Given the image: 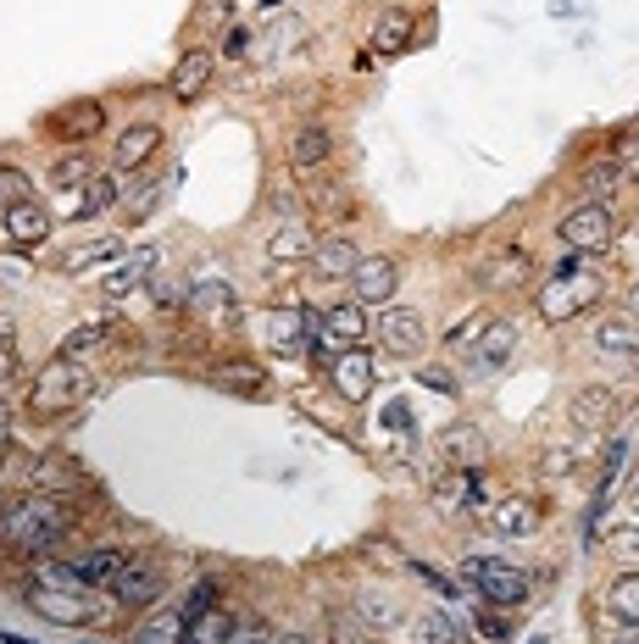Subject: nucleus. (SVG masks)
I'll use <instances>...</instances> for the list:
<instances>
[{
	"label": "nucleus",
	"mask_w": 639,
	"mask_h": 644,
	"mask_svg": "<svg viewBox=\"0 0 639 644\" xmlns=\"http://www.w3.org/2000/svg\"><path fill=\"white\" fill-rule=\"evenodd\" d=\"M73 528V506L62 500V495H29V500H18L12 511H7V522H0V539H7L12 550H29V555H40V550H56V539Z\"/></svg>",
	"instance_id": "1"
},
{
	"label": "nucleus",
	"mask_w": 639,
	"mask_h": 644,
	"mask_svg": "<svg viewBox=\"0 0 639 644\" xmlns=\"http://www.w3.org/2000/svg\"><path fill=\"white\" fill-rule=\"evenodd\" d=\"M90 389H95V373L79 367V362H68V356H56V362L34 378V389H29V412H34V417H56V412L79 406Z\"/></svg>",
	"instance_id": "2"
},
{
	"label": "nucleus",
	"mask_w": 639,
	"mask_h": 644,
	"mask_svg": "<svg viewBox=\"0 0 639 644\" xmlns=\"http://www.w3.org/2000/svg\"><path fill=\"white\" fill-rule=\"evenodd\" d=\"M589 300H600V278L584 272L578 261H561V267L545 278V289H539V311H545V322H567V316L589 311Z\"/></svg>",
	"instance_id": "3"
},
{
	"label": "nucleus",
	"mask_w": 639,
	"mask_h": 644,
	"mask_svg": "<svg viewBox=\"0 0 639 644\" xmlns=\"http://www.w3.org/2000/svg\"><path fill=\"white\" fill-rule=\"evenodd\" d=\"M462 578H467L489 605H501V611H512V605H523V600L534 594V578H528L523 567L489 561V555H467V561H462Z\"/></svg>",
	"instance_id": "4"
},
{
	"label": "nucleus",
	"mask_w": 639,
	"mask_h": 644,
	"mask_svg": "<svg viewBox=\"0 0 639 644\" xmlns=\"http://www.w3.org/2000/svg\"><path fill=\"white\" fill-rule=\"evenodd\" d=\"M556 233H561V245H567V250H578V256H589V250H606V245H611V211H606L600 200H589V206L567 211Z\"/></svg>",
	"instance_id": "5"
},
{
	"label": "nucleus",
	"mask_w": 639,
	"mask_h": 644,
	"mask_svg": "<svg viewBox=\"0 0 639 644\" xmlns=\"http://www.w3.org/2000/svg\"><path fill=\"white\" fill-rule=\"evenodd\" d=\"M29 605L40 616H51V622H68V627H84V622L101 616V605L90 600V589H45V583H34L29 589Z\"/></svg>",
	"instance_id": "6"
},
{
	"label": "nucleus",
	"mask_w": 639,
	"mask_h": 644,
	"mask_svg": "<svg viewBox=\"0 0 639 644\" xmlns=\"http://www.w3.org/2000/svg\"><path fill=\"white\" fill-rule=\"evenodd\" d=\"M189 316L206 322V329H234V322H239V294L223 278H200L189 289Z\"/></svg>",
	"instance_id": "7"
},
{
	"label": "nucleus",
	"mask_w": 639,
	"mask_h": 644,
	"mask_svg": "<svg viewBox=\"0 0 639 644\" xmlns=\"http://www.w3.org/2000/svg\"><path fill=\"white\" fill-rule=\"evenodd\" d=\"M112 589H117V605H123V611H145V605H156V600L167 594L162 561H145V555H140V561H128V567H123V578H117Z\"/></svg>",
	"instance_id": "8"
},
{
	"label": "nucleus",
	"mask_w": 639,
	"mask_h": 644,
	"mask_svg": "<svg viewBox=\"0 0 639 644\" xmlns=\"http://www.w3.org/2000/svg\"><path fill=\"white\" fill-rule=\"evenodd\" d=\"M395 261L390 256H362L357 272H351V289H357V305H384L395 294Z\"/></svg>",
	"instance_id": "9"
},
{
	"label": "nucleus",
	"mask_w": 639,
	"mask_h": 644,
	"mask_svg": "<svg viewBox=\"0 0 639 644\" xmlns=\"http://www.w3.org/2000/svg\"><path fill=\"white\" fill-rule=\"evenodd\" d=\"M329 373H334V389H340L351 406H362V401L373 395V378H379V373H373V356H368V351H357V345H351V351H340Z\"/></svg>",
	"instance_id": "10"
},
{
	"label": "nucleus",
	"mask_w": 639,
	"mask_h": 644,
	"mask_svg": "<svg viewBox=\"0 0 639 644\" xmlns=\"http://www.w3.org/2000/svg\"><path fill=\"white\" fill-rule=\"evenodd\" d=\"M156 150H162V128H156V123H134V128H123V139L112 145V173H140Z\"/></svg>",
	"instance_id": "11"
},
{
	"label": "nucleus",
	"mask_w": 639,
	"mask_h": 644,
	"mask_svg": "<svg viewBox=\"0 0 639 644\" xmlns=\"http://www.w3.org/2000/svg\"><path fill=\"white\" fill-rule=\"evenodd\" d=\"M423 340H429V329H423V316H418V311H384V316H379V345H384V351H395V356H418Z\"/></svg>",
	"instance_id": "12"
},
{
	"label": "nucleus",
	"mask_w": 639,
	"mask_h": 644,
	"mask_svg": "<svg viewBox=\"0 0 639 644\" xmlns=\"http://www.w3.org/2000/svg\"><path fill=\"white\" fill-rule=\"evenodd\" d=\"M0 228H7V239H12L18 250H40L45 233H51V211H45L40 200H23V206H12L7 217H0Z\"/></svg>",
	"instance_id": "13"
},
{
	"label": "nucleus",
	"mask_w": 639,
	"mask_h": 644,
	"mask_svg": "<svg viewBox=\"0 0 639 644\" xmlns=\"http://www.w3.org/2000/svg\"><path fill=\"white\" fill-rule=\"evenodd\" d=\"M329 156H334L329 128H300V134L289 139V173H300V178H311L317 167H329Z\"/></svg>",
	"instance_id": "14"
},
{
	"label": "nucleus",
	"mask_w": 639,
	"mask_h": 644,
	"mask_svg": "<svg viewBox=\"0 0 639 644\" xmlns=\"http://www.w3.org/2000/svg\"><path fill=\"white\" fill-rule=\"evenodd\" d=\"M440 456L451 461V467H478L484 456H489V439L473 428V423H456V428H445V439H440Z\"/></svg>",
	"instance_id": "15"
},
{
	"label": "nucleus",
	"mask_w": 639,
	"mask_h": 644,
	"mask_svg": "<svg viewBox=\"0 0 639 644\" xmlns=\"http://www.w3.org/2000/svg\"><path fill=\"white\" fill-rule=\"evenodd\" d=\"M73 567H79V578H84L90 589H112V583L123 578L128 555H123V550H112V544H95V550H84Z\"/></svg>",
	"instance_id": "16"
},
{
	"label": "nucleus",
	"mask_w": 639,
	"mask_h": 644,
	"mask_svg": "<svg viewBox=\"0 0 639 644\" xmlns=\"http://www.w3.org/2000/svg\"><path fill=\"white\" fill-rule=\"evenodd\" d=\"M489 522H495L506 539H523V533L539 528V506H534L528 495H506L501 506H489Z\"/></svg>",
	"instance_id": "17"
},
{
	"label": "nucleus",
	"mask_w": 639,
	"mask_h": 644,
	"mask_svg": "<svg viewBox=\"0 0 639 644\" xmlns=\"http://www.w3.org/2000/svg\"><path fill=\"white\" fill-rule=\"evenodd\" d=\"M357 261H362V256H357V245H351V239H340V233H334V239H323V245L311 250V267L323 272L329 283L351 278V272H357Z\"/></svg>",
	"instance_id": "18"
},
{
	"label": "nucleus",
	"mask_w": 639,
	"mask_h": 644,
	"mask_svg": "<svg viewBox=\"0 0 639 644\" xmlns=\"http://www.w3.org/2000/svg\"><path fill=\"white\" fill-rule=\"evenodd\" d=\"M206 84H212V56H206V51H189V56L173 67V79H167V95H173V101H195Z\"/></svg>",
	"instance_id": "19"
},
{
	"label": "nucleus",
	"mask_w": 639,
	"mask_h": 644,
	"mask_svg": "<svg viewBox=\"0 0 639 644\" xmlns=\"http://www.w3.org/2000/svg\"><path fill=\"white\" fill-rule=\"evenodd\" d=\"M184 633H189V616H184V611H151V616L134 627L128 644H184Z\"/></svg>",
	"instance_id": "20"
},
{
	"label": "nucleus",
	"mask_w": 639,
	"mask_h": 644,
	"mask_svg": "<svg viewBox=\"0 0 639 644\" xmlns=\"http://www.w3.org/2000/svg\"><path fill=\"white\" fill-rule=\"evenodd\" d=\"M317 316H323L329 340H340V345H357V340L368 334V305H357V300H346V305H329V311H317Z\"/></svg>",
	"instance_id": "21"
},
{
	"label": "nucleus",
	"mask_w": 639,
	"mask_h": 644,
	"mask_svg": "<svg viewBox=\"0 0 639 644\" xmlns=\"http://www.w3.org/2000/svg\"><path fill=\"white\" fill-rule=\"evenodd\" d=\"M512 345H517V329H512V322H489V329H484V340H478V351H473V367H478V373H495V367H506Z\"/></svg>",
	"instance_id": "22"
},
{
	"label": "nucleus",
	"mask_w": 639,
	"mask_h": 644,
	"mask_svg": "<svg viewBox=\"0 0 639 644\" xmlns=\"http://www.w3.org/2000/svg\"><path fill=\"white\" fill-rule=\"evenodd\" d=\"M261 340H267L272 351H300L306 316H300V311H267V316H261Z\"/></svg>",
	"instance_id": "23"
},
{
	"label": "nucleus",
	"mask_w": 639,
	"mask_h": 644,
	"mask_svg": "<svg viewBox=\"0 0 639 644\" xmlns=\"http://www.w3.org/2000/svg\"><path fill=\"white\" fill-rule=\"evenodd\" d=\"M217 389H228V395H261L267 389V373L261 367H250V362H228V367H212L206 373Z\"/></svg>",
	"instance_id": "24"
},
{
	"label": "nucleus",
	"mask_w": 639,
	"mask_h": 644,
	"mask_svg": "<svg viewBox=\"0 0 639 644\" xmlns=\"http://www.w3.org/2000/svg\"><path fill=\"white\" fill-rule=\"evenodd\" d=\"M606 611H611L617 622L639 627V572H622V578H611V589H606Z\"/></svg>",
	"instance_id": "25"
},
{
	"label": "nucleus",
	"mask_w": 639,
	"mask_h": 644,
	"mask_svg": "<svg viewBox=\"0 0 639 644\" xmlns=\"http://www.w3.org/2000/svg\"><path fill=\"white\" fill-rule=\"evenodd\" d=\"M412 45V12H384L379 34H373V56H401Z\"/></svg>",
	"instance_id": "26"
},
{
	"label": "nucleus",
	"mask_w": 639,
	"mask_h": 644,
	"mask_svg": "<svg viewBox=\"0 0 639 644\" xmlns=\"http://www.w3.org/2000/svg\"><path fill=\"white\" fill-rule=\"evenodd\" d=\"M317 245H311V233H306V222H284L272 239H267V256L272 261H300V256H311Z\"/></svg>",
	"instance_id": "27"
},
{
	"label": "nucleus",
	"mask_w": 639,
	"mask_h": 644,
	"mask_svg": "<svg viewBox=\"0 0 639 644\" xmlns=\"http://www.w3.org/2000/svg\"><path fill=\"white\" fill-rule=\"evenodd\" d=\"M123 256V239H95V245H79V250H68L62 256V272H90V267H101V261H117Z\"/></svg>",
	"instance_id": "28"
},
{
	"label": "nucleus",
	"mask_w": 639,
	"mask_h": 644,
	"mask_svg": "<svg viewBox=\"0 0 639 644\" xmlns=\"http://www.w3.org/2000/svg\"><path fill=\"white\" fill-rule=\"evenodd\" d=\"M412 644H456V616L451 611H418L412 616Z\"/></svg>",
	"instance_id": "29"
},
{
	"label": "nucleus",
	"mask_w": 639,
	"mask_h": 644,
	"mask_svg": "<svg viewBox=\"0 0 639 644\" xmlns=\"http://www.w3.org/2000/svg\"><path fill=\"white\" fill-rule=\"evenodd\" d=\"M106 340H112V316H95V322H84V329H73V334L62 340V356L79 362L84 351H95V345H106Z\"/></svg>",
	"instance_id": "30"
},
{
	"label": "nucleus",
	"mask_w": 639,
	"mask_h": 644,
	"mask_svg": "<svg viewBox=\"0 0 639 644\" xmlns=\"http://www.w3.org/2000/svg\"><path fill=\"white\" fill-rule=\"evenodd\" d=\"M90 167H95V156H90V150H84V145H79V150H73V156H62V162H56V167H51V184H56V189H84V184H90V178H95V173H90Z\"/></svg>",
	"instance_id": "31"
},
{
	"label": "nucleus",
	"mask_w": 639,
	"mask_h": 644,
	"mask_svg": "<svg viewBox=\"0 0 639 644\" xmlns=\"http://www.w3.org/2000/svg\"><path fill=\"white\" fill-rule=\"evenodd\" d=\"M106 206H117V178H112V173H95V178L84 184V200L73 206V217H101Z\"/></svg>",
	"instance_id": "32"
},
{
	"label": "nucleus",
	"mask_w": 639,
	"mask_h": 644,
	"mask_svg": "<svg viewBox=\"0 0 639 644\" xmlns=\"http://www.w3.org/2000/svg\"><path fill=\"white\" fill-rule=\"evenodd\" d=\"M151 267H156V256L145 250V256H134L128 267H117L112 278H106V300H123V294H134L145 278H151Z\"/></svg>",
	"instance_id": "33"
},
{
	"label": "nucleus",
	"mask_w": 639,
	"mask_h": 644,
	"mask_svg": "<svg viewBox=\"0 0 639 644\" xmlns=\"http://www.w3.org/2000/svg\"><path fill=\"white\" fill-rule=\"evenodd\" d=\"M228 633H234V616L212 605V611H200V616L189 622V633H184V644H223Z\"/></svg>",
	"instance_id": "34"
},
{
	"label": "nucleus",
	"mask_w": 639,
	"mask_h": 644,
	"mask_svg": "<svg viewBox=\"0 0 639 644\" xmlns=\"http://www.w3.org/2000/svg\"><path fill=\"white\" fill-rule=\"evenodd\" d=\"M595 345L600 351H633L639 345V322L633 316H606L600 329H595Z\"/></svg>",
	"instance_id": "35"
},
{
	"label": "nucleus",
	"mask_w": 639,
	"mask_h": 644,
	"mask_svg": "<svg viewBox=\"0 0 639 644\" xmlns=\"http://www.w3.org/2000/svg\"><path fill=\"white\" fill-rule=\"evenodd\" d=\"M606 412H611V395H606V389H584V395L573 401V428H600Z\"/></svg>",
	"instance_id": "36"
},
{
	"label": "nucleus",
	"mask_w": 639,
	"mask_h": 644,
	"mask_svg": "<svg viewBox=\"0 0 639 644\" xmlns=\"http://www.w3.org/2000/svg\"><path fill=\"white\" fill-rule=\"evenodd\" d=\"M29 478H34V484H45V489H51V484H56V489H68V484H79V467H73V461H62V456H40V461L29 467Z\"/></svg>",
	"instance_id": "37"
},
{
	"label": "nucleus",
	"mask_w": 639,
	"mask_h": 644,
	"mask_svg": "<svg viewBox=\"0 0 639 644\" xmlns=\"http://www.w3.org/2000/svg\"><path fill=\"white\" fill-rule=\"evenodd\" d=\"M101 123H106V112H101V106H84V112H73V117H56V134L84 139V134H95Z\"/></svg>",
	"instance_id": "38"
},
{
	"label": "nucleus",
	"mask_w": 639,
	"mask_h": 644,
	"mask_svg": "<svg viewBox=\"0 0 639 644\" xmlns=\"http://www.w3.org/2000/svg\"><path fill=\"white\" fill-rule=\"evenodd\" d=\"M23 200H34V195H29V178H23L18 167H12V173H0V217H7L12 206H23Z\"/></svg>",
	"instance_id": "39"
},
{
	"label": "nucleus",
	"mask_w": 639,
	"mask_h": 644,
	"mask_svg": "<svg viewBox=\"0 0 639 644\" xmlns=\"http://www.w3.org/2000/svg\"><path fill=\"white\" fill-rule=\"evenodd\" d=\"M617 184H622L617 162H595V167L584 173V195H606V189H617Z\"/></svg>",
	"instance_id": "40"
},
{
	"label": "nucleus",
	"mask_w": 639,
	"mask_h": 644,
	"mask_svg": "<svg viewBox=\"0 0 639 644\" xmlns=\"http://www.w3.org/2000/svg\"><path fill=\"white\" fill-rule=\"evenodd\" d=\"M489 322H495V316H484V311H478V316H467L462 329H451V334H445V345H451V351H462V345L484 340V329H489Z\"/></svg>",
	"instance_id": "41"
},
{
	"label": "nucleus",
	"mask_w": 639,
	"mask_h": 644,
	"mask_svg": "<svg viewBox=\"0 0 639 644\" xmlns=\"http://www.w3.org/2000/svg\"><path fill=\"white\" fill-rule=\"evenodd\" d=\"M212 605H217V583H195V589H189V600H184L178 611L195 622V616H200V611H212Z\"/></svg>",
	"instance_id": "42"
},
{
	"label": "nucleus",
	"mask_w": 639,
	"mask_h": 644,
	"mask_svg": "<svg viewBox=\"0 0 639 644\" xmlns=\"http://www.w3.org/2000/svg\"><path fill=\"white\" fill-rule=\"evenodd\" d=\"M611 162H617V173H622V178H633V184H639V134H633V139H622Z\"/></svg>",
	"instance_id": "43"
},
{
	"label": "nucleus",
	"mask_w": 639,
	"mask_h": 644,
	"mask_svg": "<svg viewBox=\"0 0 639 644\" xmlns=\"http://www.w3.org/2000/svg\"><path fill=\"white\" fill-rule=\"evenodd\" d=\"M223 644H267V627H256V622H245V627H234Z\"/></svg>",
	"instance_id": "44"
},
{
	"label": "nucleus",
	"mask_w": 639,
	"mask_h": 644,
	"mask_svg": "<svg viewBox=\"0 0 639 644\" xmlns=\"http://www.w3.org/2000/svg\"><path fill=\"white\" fill-rule=\"evenodd\" d=\"M478 633H484V638H506V622L484 611V616H478Z\"/></svg>",
	"instance_id": "45"
},
{
	"label": "nucleus",
	"mask_w": 639,
	"mask_h": 644,
	"mask_svg": "<svg viewBox=\"0 0 639 644\" xmlns=\"http://www.w3.org/2000/svg\"><path fill=\"white\" fill-rule=\"evenodd\" d=\"M245 51V29H228V40H223V56H239Z\"/></svg>",
	"instance_id": "46"
},
{
	"label": "nucleus",
	"mask_w": 639,
	"mask_h": 644,
	"mask_svg": "<svg viewBox=\"0 0 639 644\" xmlns=\"http://www.w3.org/2000/svg\"><path fill=\"white\" fill-rule=\"evenodd\" d=\"M12 373H18V356H12V351H7V345H0V384H7V378H12Z\"/></svg>",
	"instance_id": "47"
},
{
	"label": "nucleus",
	"mask_w": 639,
	"mask_h": 644,
	"mask_svg": "<svg viewBox=\"0 0 639 644\" xmlns=\"http://www.w3.org/2000/svg\"><path fill=\"white\" fill-rule=\"evenodd\" d=\"M7 439H12V406L0 401V445H7Z\"/></svg>",
	"instance_id": "48"
},
{
	"label": "nucleus",
	"mask_w": 639,
	"mask_h": 644,
	"mask_svg": "<svg viewBox=\"0 0 639 644\" xmlns=\"http://www.w3.org/2000/svg\"><path fill=\"white\" fill-rule=\"evenodd\" d=\"M267 644H317V638H306V633H278V638H272V633H267Z\"/></svg>",
	"instance_id": "49"
},
{
	"label": "nucleus",
	"mask_w": 639,
	"mask_h": 644,
	"mask_svg": "<svg viewBox=\"0 0 639 644\" xmlns=\"http://www.w3.org/2000/svg\"><path fill=\"white\" fill-rule=\"evenodd\" d=\"M600 644H639V633H606Z\"/></svg>",
	"instance_id": "50"
},
{
	"label": "nucleus",
	"mask_w": 639,
	"mask_h": 644,
	"mask_svg": "<svg viewBox=\"0 0 639 644\" xmlns=\"http://www.w3.org/2000/svg\"><path fill=\"white\" fill-rule=\"evenodd\" d=\"M7 340H12V316H7V311H0V345H7Z\"/></svg>",
	"instance_id": "51"
},
{
	"label": "nucleus",
	"mask_w": 639,
	"mask_h": 644,
	"mask_svg": "<svg viewBox=\"0 0 639 644\" xmlns=\"http://www.w3.org/2000/svg\"><path fill=\"white\" fill-rule=\"evenodd\" d=\"M7 511H12V500H7V495H0V522H7Z\"/></svg>",
	"instance_id": "52"
},
{
	"label": "nucleus",
	"mask_w": 639,
	"mask_h": 644,
	"mask_svg": "<svg viewBox=\"0 0 639 644\" xmlns=\"http://www.w3.org/2000/svg\"><path fill=\"white\" fill-rule=\"evenodd\" d=\"M0 644H29V638H12V633H0Z\"/></svg>",
	"instance_id": "53"
}]
</instances>
